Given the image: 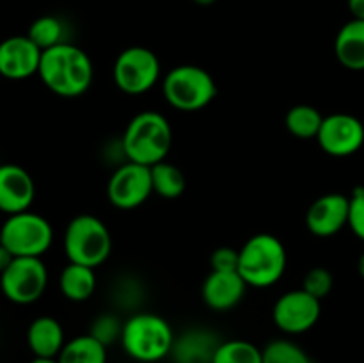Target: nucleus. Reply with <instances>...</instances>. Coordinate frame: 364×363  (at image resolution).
Returning a JSON list of instances; mask_svg holds the SVG:
<instances>
[{"instance_id":"f257e3e1","label":"nucleus","mask_w":364,"mask_h":363,"mask_svg":"<svg viewBox=\"0 0 364 363\" xmlns=\"http://www.w3.org/2000/svg\"><path fill=\"white\" fill-rule=\"evenodd\" d=\"M38 75L57 96L77 98L91 88L95 68L85 50L66 41L43 50Z\"/></svg>"},{"instance_id":"f03ea898","label":"nucleus","mask_w":364,"mask_h":363,"mask_svg":"<svg viewBox=\"0 0 364 363\" xmlns=\"http://www.w3.org/2000/svg\"><path fill=\"white\" fill-rule=\"evenodd\" d=\"M121 144L127 160L151 167L166 160L171 152L173 128L164 114L142 110L127 125Z\"/></svg>"},{"instance_id":"7ed1b4c3","label":"nucleus","mask_w":364,"mask_h":363,"mask_svg":"<svg viewBox=\"0 0 364 363\" xmlns=\"http://www.w3.org/2000/svg\"><path fill=\"white\" fill-rule=\"evenodd\" d=\"M287 248L270 233H256L238 249V274L247 287L276 285L287 270Z\"/></svg>"},{"instance_id":"20e7f679","label":"nucleus","mask_w":364,"mask_h":363,"mask_svg":"<svg viewBox=\"0 0 364 363\" xmlns=\"http://www.w3.org/2000/svg\"><path fill=\"white\" fill-rule=\"evenodd\" d=\"M174 338L176 335L164 317L141 312L123 324L121 345L135 362L155 363L171 354Z\"/></svg>"},{"instance_id":"39448f33","label":"nucleus","mask_w":364,"mask_h":363,"mask_svg":"<svg viewBox=\"0 0 364 363\" xmlns=\"http://www.w3.org/2000/svg\"><path fill=\"white\" fill-rule=\"evenodd\" d=\"M63 244L70 262L96 269L110 256L112 235L100 217L80 214L68 223Z\"/></svg>"},{"instance_id":"423d86ee","label":"nucleus","mask_w":364,"mask_h":363,"mask_svg":"<svg viewBox=\"0 0 364 363\" xmlns=\"http://www.w3.org/2000/svg\"><path fill=\"white\" fill-rule=\"evenodd\" d=\"M162 93L171 107L196 112L208 107L217 96L215 78L201 66L181 64L164 77Z\"/></svg>"},{"instance_id":"0eeeda50","label":"nucleus","mask_w":364,"mask_h":363,"mask_svg":"<svg viewBox=\"0 0 364 363\" xmlns=\"http://www.w3.org/2000/svg\"><path fill=\"white\" fill-rule=\"evenodd\" d=\"M53 242L52 224L39 214L25 212L7 216L0 226V244L14 256H38L41 258Z\"/></svg>"},{"instance_id":"6e6552de","label":"nucleus","mask_w":364,"mask_h":363,"mask_svg":"<svg viewBox=\"0 0 364 363\" xmlns=\"http://www.w3.org/2000/svg\"><path fill=\"white\" fill-rule=\"evenodd\" d=\"M48 285V270L38 256H14L0 274V290L14 305H32L43 298Z\"/></svg>"},{"instance_id":"1a4fd4ad","label":"nucleus","mask_w":364,"mask_h":363,"mask_svg":"<svg viewBox=\"0 0 364 363\" xmlns=\"http://www.w3.org/2000/svg\"><path fill=\"white\" fill-rule=\"evenodd\" d=\"M114 82L127 95H142L160 78V60L146 46H130L117 56L112 68Z\"/></svg>"},{"instance_id":"9d476101","label":"nucleus","mask_w":364,"mask_h":363,"mask_svg":"<svg viewBox=\"0 0 364 363\" xmlns=\"http://www.w3.org/2000/svg\"><path fill=\"white\" fill-rule=\"evenodd\" d=\"M151 194V167L130 160L116 167L107 184V198L121 210L137 209Z\"/></svg>"},{"instance_id":"9b49d317","label":"nucleus","mask_w":364,"mask_h":363,"mask_svg":"<svg viewBox=\"0 0 364 363\" xmlns=\"http://www.w3.org/2000/svg\"><path fill=\"white\" fill-rule=\"evenodd\" d=\"M322 301L313 298L304 288L281 295L272 308V319L277 330L287 335H302L311 330L320 319Z\"/></svg>"},{"instance_id":"f8f14e48","label":"nucleus","mask_w":364,"mask_h":363,"mask_svg":"<svg viewBox=\"0 0 364 363\" xmlns=\"http://www.w3.org/2000/svg\"><path fill=\"white\" fill-rule=\"evenodd\" d=\"M320 148L331 157H350L364 144V125L361 120L347 112L323 116L316 135Z\"/></svg>"},{"instance_id":"ddd939ff","label":"nucleus","mask_w":364,"mask_h":363,"mask_svg":"<svg viewBox=\"0 0 364 363\" xmlns=\"http://www.w3.org/2000/svg\"><path fill=\"white\" fill-rule=\"evenodd\" d=\"M43 50L25 36H11L0 43V77L9 80L38 75Z\"/></svg>"},{"instance_id":"4468645a","label":"nucleus","mask_w":364,"mask_h":363,"mask_svg":"<svg viewBox=\"0 0 364 363\" xmlns=\"http://www.w3.org/2000/svg\"><path fill=\"white\" fill-rule=\"evenodd\" d=\"M350 198L340 192L320 196L306 212V226L316 237H333L348 226Z\"/></svg>"},{"instance_id":"2eb2a0df","label":"nucleus","mask_w":364,"mask_h":363,"mask_svg":"<svg viewBox=\"0 0 364 363\" xmlns=\"http://www.w3.org/2000/svg\"><path fill=\"white\" fill-rule=\"evenodd\" d=\"M36 185L31 173L18 164H0V212L13 216L31 209Z\"/></svg>"},{"instance_id":"dca6fc26","label":"nucleus","mask_w":364,"mask_h":363,"mask_svg":"<svg viewBox=\"0 0 364 363\" xmlns=\"http://www.w3.org/2000/svg\"><path fill=\"white\" fill-rule=\"evenodd\" d=\"M247 285L238 270H212L203 283V301L215 312H228L244 299Z\"/></svg>"},{"instance_id":"f3484780","label":"nucleus","mask_w":364,"mask_h":363,"mask_svg":"<svg viewBox=\"0 0 364 363\" xmlns=\"http://www.w3.org/2000/svg\"><path fill=\"white\" fill-rule=\"evenodd\" d=\"M220 338L206 327H191L174 338L171 358L174 363H212Z\"/></svg>"},{"instance_id":"a211bd4d","label":"nucleus","mask_w":364,"mask_h":363,"mask_svg":"<svg viewBox=\"0 0 364 363\" xmlns=\"http://www.w3.org/2000/svg\"><path fill=\"white\" fill-rule=\"evenodd\" d=\"M64 344H66L64 330L59 320L53 317L41 315L28 324L27 345L34 358L57 359Z\"/></svg>"},{"instance_id":"6ab92c4d","label":"nucleus","mask_w":364,"mask_h":363,"mask_svg":"<svg viewBox=\"0 0 364 363\" xmlns=\"http://www.w3.org/2000/svg\"><path fill=\"white\" fill-rule=\"evenodd\" d=\"M334 53L341 66L350 71H364V21L354 20L343 25L334 39Z\"/></svg>"},{"instance_id":"aec40b11","label":"nucleus","mask_w":364,"mask_h":363,"mask_svg":"<svg viewBox=\"0 0 364 363\" xmlns=\"http://www.w3.org/2000/svg\"><path fill=\"white\" fill-rule=\"evenodd\" d=\"M59 288L73 302L87 301L96 290V273L92 267L70 262L59 276Z\"/></svg>"},{"instance_id":"412c9836","label":"nucleus","mask_w":364,"mask_h":363,"mask_svg":"<svg viewBox=\"0 0 364 363\" xmlns=\"http://www.w3.org/2000/svg\"><path fill=\"white\" fill-rule=\"evenodd\" d=\"M57 363H107V345L92 335H78L64 344Z\"/></svg>"},{"instance_id":"4be33fe9","label":"nucleus","mask_w":364,"mask_h":363,"mask_svg":"<svg viewBox=\"0 0 364 363\" xmlns=\"http://www.w3.org/2000/svg\"><path fill=\"white\" fill-rule=\"evenodd\" d=\"M151 182L153 192L164 199L180 198L187 187V178H185L183 171L167 160L151 166Z\"/></svg>"},{"instance_id":"5701e85b","label":"nucleus","mask_w":364,"mask_h":363,"mask_svg":"<svg viewBox=\"0 0 364 363\" xmlns=\"http://www.w3.org/2000/svg\"><path fill=\"white\" fill-rule=\"evenodd\" d=\"M322 121L323 116L320 114V110L311 105H306V103L291 107L284 117L288 132L299 139H316Z\"/></svg>"},{"instance_id":"b1692460","label":"nucleus","mask_w":364,"mask_h":363,"mask_svg":"<svg viewBox=\"0 0 364 363\" xmlns=\"http://www.w3.org/2000/svg\"><path fill=\"white\" fill-rule=\"evenodd\" d=\"M212 363H263L262 349L249 340H223L213 354Z\"/></svg>"},{"instance_id":"393cba45","label":"nucleus","mask_w":364,"mask_h":363,"mask_svg":"<svg viewBox=\"0 0 364 363\" xmlns=\"http://www.w3.org/2000/svg\"><path fill=\"white\" fill-rule=\"evenodd\" d=\"M64 23L57 16H39L38 20L32 21V25L28 27L27 36L39 46L41 50L53 48V46L60 45V43H66L64 39Z\"/></svg>"},{"instance_id":"a878e982","label":"nucleus","mask_w":364,"mask_h":363,"mask_svg":"<svg viewBox=\"0 0 364 363\" xmlns=\"http://www.w3.org/2000/svg\"><path fill=\"white\" fill-rule=\"evenodd\" d=\"M263 363H313L308 352L288 338H277L262 349Z\"/></svg>"},{"instance_id":"bb28decb","label":"nucleus","mask_w":364,"mask_h":363,"mask_svg":"<svg viewBox=\"0 0 364 363\" xmlns=\"http://www.w3.org/2000/svg\"><path fill=\"white\" fill-rule=\"evenodd\" d=\"M123 324L116 315H110V313H103V315L96 317L92 320V326L89 335L96 338V340L102 342L103 345L109 347L114 342H121V335H123Z\"/></svg>"},{"instance_id":"cd10ccee","label":"nucleus","mask_w":364,"mask_h":363,"mask_svg":"<svg viewBox=\"0 0 364 363\" xmlns=\"http://www.w3.org/2000/svg\"><path fill=\"white\" fill-rule=\"evenodd\" d=\"M334 285V278L331 274L329 269L326 267H313L306 273L304 281H302V288H304L308 294H311L316 299H326L331 294Z\"/></svg>"},{"instance_id":"c85d7f7f","label":"nucleus","mask_w":364,"mask_h":363,"mask_svg":"<svg viewBox=\"0 0 364 363\" xmlns=\"http://www.w3.org/2000/svg\"><path fill=\"white\" fill-rule=\"evenodd\" d=\"M350 212H348V228L358 238L364 242V187H355L352 191Z\"/></svg>"},{"instance_id":"c756f323","label":"nucleus","mask_w":364,"mask_h":363,"mask_svg":"<svg viewBox=\"0 0 364 363\" xmlns=\"http://www.w3.org/2000/svg\"><path fill=\"white\" fill-rule=\"evenodd\" d=\"M210 265L212 270H238V249L217 248L210 256Z\"/></svg>"},{"instance_id":"7c9ffc66","label":"nucleus","mask_w":364,"mask_h":363,"mask_svg":"<svg viewBox=\"0 0 364 363\" xmlns=\"http://www.w3.org/2000/svg\"><path fill=\"white\" fill-rule=\"evenodd\" d=\"M347 6L354 20L364 21V0H347Z\"/></svg>"},{"instance_id":"2f4dec72","label":"nucleus","mask_w":364,"mask_h":363,"mask_svg":"<svg viewBox=\"0 0 364 363\" xmlns=\"http://www.w3.org/2000/svg\"><path fill=\"white\" fill-rule=\"evenodd\" d=\"M13 260H14L13 253H11L6 246L0 244V274H2L4 270L11 265V262H13Z\"/></svg>"},{"instance_id":"473e14b6","label":"nucleus","mask_w":364,"mask_h":363,"mask_svg":"<svg viewBox=\"0 0 364 363\" xmlns=\"http://www.w3.org/2000/svg\"><path fill=\"white\" fill-rule=\"evenodd\" d=\"M358 270H359V276L364 280V253L359 256V262H358Z\"/></svg>"},{"instance_id":"72a5a7b5","label":"nucleus","mask_w":364,"mask_h":363,"mask_svg":"<svg viewBox=\"0 0 364 363\" xmlns=\"http://www.w3.org/2000/svg\"><path fill=\"white\" fill-rule=\"evenodd\" d=\"M194 4H198V6H212V4H215V0H192Z\"/></svg>"},{"instance_id":"f704fd0d","label":"nucleus","mask_w":364,"mask_h":363,"mask_svg":"<svg viewBox=\"0 0 364 363\" xmlns=\"http://www.w3.org/2000/svg\"><path fill=\"white\" fill-rule=\"evenodd\" d=\"M28 363H57V359H46V358H34Z\"/></svg>"}]
</instances>
